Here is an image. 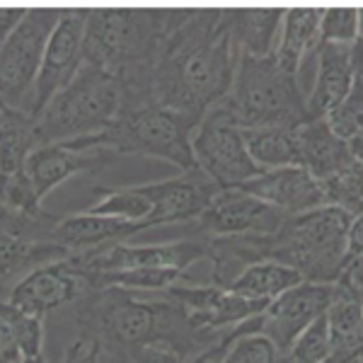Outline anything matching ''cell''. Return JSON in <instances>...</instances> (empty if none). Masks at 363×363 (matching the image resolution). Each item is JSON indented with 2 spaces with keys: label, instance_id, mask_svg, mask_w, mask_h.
I'll list each match as a JSON object with an SVG mask.
<instances>
[{
  "label": "cell",
  "instance_id": "6da1fadb",
  "mask_svg": "<svg viewBox=\"0 0 363 363\" xmlns=\"http://www.w3.org/2000/svg\"><path fill=\"white\" fill-rule=\"evenodd\" d=\"M240 56L230 8H184L157 54L155 99L201 121L228 97Z\"/></svg>",
  "mask_w": 363,
  "mask_h": 363
},
{
  "label": "cell",
  "instance_id": "7a4b0ae2",
  "mask_svg": "<svg viewBox=\"0 0 363 363\" xmlns=\"http://www.w3.org/2000/svg\"><path fill=\"white\" fill-rule=\"evenodd\" d=\"M351 216L325 206L289 216L274 235L211 240V284L228 286L252 264L279 262L310 284H337L347 269Z\"/></svg>",
  "mask_w": 363,
  "mask_h": 363
},
{
  "label": "cell",
  "instance_id": "3957f363",
  "mask_svg": "<svg viewBox=\"0 0 363 363\" xmlns=\"http://www.w3.org/2000/svg\"><path fill=\"white\" fill-rule=\"evenodd\" d=\"M73 320L78 322L80 332L95 337L104 354L114 361L148 344L174 349L184 359H191L223 339L199 332L186 310L167 294L140 298L124 289H99L75 303Z\"/></svg>",
  "mask_w": 363,
  "mask_h": 363
},
{
  "label": "cell",
  "instance_id": "277c9868",
  "mask_svg": "<svg viewBox=\"0 0 363 363\" xmlns=\"http://www.w3.org/2000/svg\"><path fill=\"white\" fill-rule=\"evenodd\" d=\"M184 8H92L87 15L85 63L114 75L153 73L160 46Z\"/></svg>",
  "mask_w": 363,
  "mask_h": 363
},
{
  "label": "cell",
  "instance_id": "5b68a950",
  "mask_svg": "<svg viewBox=\"0 0 363 363\" xmlns=\"http://www.w3.org/2000/svg\"><path fill=\"white\" fill-rule=\"evenodd\" d=\"M199 126V119L189 114L174 112V109L153 102L138 104V107L121 109L119 116L107 131L97 136H85L68 140L73 148H109L116 155H145L165 160L179 167L182 172L196 169L191 136Z\"/></svg>",
  "mask_w": 363,
  "mask_h": 363
},
{
  "label": "cell",
  "instance_id": "8992f818",
  "mask_svg": "<svg viewBox=\"0 0 363 363\" xmlns=\"http://www.w3.org/2000/svg\"><path fill=\"white\" fill-rule=\"evenodd\" d=\"M223 104L245 131L264 126L298 128L310 119L301 83L279 66L274 54L240 56L235 80Z\"/></svg>",
  "mask_w": 363,
  "mask_h": 363
},
{
  "label": "cell",
  "instance_id": "52a82bcc",
  "mask_svg": "<svg viewBox=\"0 0 363 363\" xmlns=\"http://www.w3.org/2000/svg\"><path fill=\"white\" fill-rule=\"evenodd\" d=\"M121 102V80L95 63H83L70 85L63 87L37 116L39 140L49 145L97 136L116 121Z\"/></svg>",
  "mask_w": 363,
  "mask_h": 363
},
{
  "label": "cell",
  "instance_id": "ba28073f",
  "mask_svg": "<svg viewBox=\"0 0 363 363\" xmlns=\"http://www.w3.org/2000/svg\"><path fill=\"white\" fill-rule=\"evenodd\" d=\"M66 8H27L25 20L0 44V102L27 109L34 95L46 46Z\"/></svg>",
  "mask_w": 363,
  "mask_h": 363
},
{
  "label": "cell",
  "instance_id": "9c48e42d",
  "mask_svg": "<svg viewBox=\"0 0 363 363\" xmlns=\"http://www.w3.org/2000/svg\"><path fill=\"white\" fill-rule=\"evenodd\" d=\"M196 167L206 172L220 189L240 186L259 177L264 167L252 160L245 140V128L233 119L223 102L211 107L191 136Z\"/></svg>",
  "mask_w": 363,
  "mask_h": 363
},
{
  "label": "cell",
  "instance_id": "30bf717a",
  "mask_svg": "<svg viewBox=\"0 0 363 363\" xmlns=\"http://www.w3.org/2000/svg\"><path fill=\"white\" fill-rule=\"evenodd\" d=\"M211 240L194 233L191 238H182L174 242L157 245H114L109 250L92 252L83 257H70L90 274L128 272V269H174L186 274L196 262H208Z\"/></svg>",
  "mask_w": 363,
  "mask_h": 363
},
{
  "label": "cell",
  "instance_id": "8fae6325",
  "mask_svg": "<svg viewBox=\"0 0 363 363\" xmlns=\"http://www.w3.org/2000/svg\"><path fill=\"white\" fill-rule=\"evenodd\" d=\"M87 15L90 8H66V15L58 22L56 32L51 34V42L46 46V56L39 70L34 95L27 112L39 116L46 104L54 99L70 80L78 75L85 63V32H87Z\"/></svg>",
  "mask_w": 363,
  "mask_h": 363
},
{
  "label": "cell",
  "instance_id": "7c38bea8",
  "mask_svg": "<svg viewBox=\"0 0 363 363\" xmlns=\"http://www.w3.org/2000/svg\"><path fill=\"white\" fill-rule=\"evenodd\" d=\"M162 294L174 298L186 310L191 325L199 332L213 337H225L235 327L262 315L269 306V303L252 301L216 284H177Z\"/></svg>",
  "mask_w": 363,
  "mask_h": 363
},
{
  "label": "cell",
  "instance_id": "4fadbf2b",
  "mask_svg": "<svg viewBox=\"0 0 363 363\" xmlns=\"http://www.w3.org/2000/svg\"><path fill=\"white\" fill-rule=\"evenodd\" d=\"M289 216L262 201L259 196L228 186L220 189L199 216L196 233L206 238H238V235H274Z\"/></svg>",
  "mask_w": 363,
  "mask_h": 363
},
{
  "label": "cell",
  "instance_id": "5bb4252c",
  "mask_svg": "<svg viewBox=\"0 0 363 363\" xmlns=\"http://www.w3.org/2000/svg\"><path fill=\"white\" fill-rule=\"evenodd\" d=\"M87 294H92L90 274L75 264V259H66L34 269L3 296V303L46 318L58 308L75 306Z\"/></svg>",
  "mask_w": 363,
  "mask_h": 363
},
{
  "label": "cell",
  "instance_id": "9a60e30c",
  "mask_svg": "<svg viewBox=\"0 0 363 363\" xmlns=\"http://www.w3.org/2000/svg\"><path fill=\"white\" fill-rule=\"evenodd\" d=\"M332 298V284H303L289 289L286 294L274 298L262 315L250 320L252 332L272 339L277 347L289 354L294 342L313 325L320 315L327 313Z\"/></svg>",
  "mask_w": 363,
  "mask_h": 363
},
{
  "label": "cell",
  "instance_id": "2e32d148",
  "mask_svg": "<svg viewBox=\"0 0 363 363\" xmlns=\"http://www.w3.org/2000/svg\"><path fill=\"white\" fill-rule=\"evenodd\" d=\"M153 203V213L140 223V233L148 228L196 223L199 216L206 211L220 186L201 169L179 172L177 177L140 184Z\"/></svg>",
  "mask_w": 363,
  "mask_h": 363
},
{
  "label": "cell",
  "instance_id": "e0dca14e",
  "mask_svg": "<svg viewBox=\"0 0 363 363\" xmlns=\"http://www.w3.org/2000/svg\"><path fill=\"white\" fill-rule=\"evenodd\" d=\"M114 150L109 148H73L70 143H49L37 148L27 160V174L32 179L39 199L61 186L63 182L75 174H99L116 160Z\"/></svg>",
  "mask_w": 363,
  "mask_h": 363
},
{
  "label": "cell",
  "instance_id": "ac0fdd59",
  "mask_svg": "<svg viewBox=\"0 0 363 363\" xmlns=\"http://www.w3.org/2000/svg\"><path fill=\"white\" fill-rule=\"evenodd\" d=\"M240 189L259 196L286 216L308 213L327 206V196L318 182L306 167H279L264 169L259 177L240 184Z\"/></svg>",
  "mask_w": 363,
  "mask_h": 363
},
{
  "label": "cell",
  "instance_id": "d6986e66",
  "mask_svg": "<svg viewBox=\"0 0 363 363\" xmlns=\"http://www.w3.org/2000/svg\"><path fill=\"white\" fill-rule=\"evenodd\" d=\"M136 233H140V223H133V220L80 211V213L63 216L58 220L54 238L61 247L70 252V257H83L109 250L114 245H124Z\"/></svg>",
  "mask_w": 363,
  "mask_h": 363
},
{
  "label": "cell",
  "instance_id": "ffe728a7",
  "mask_svg": "<svg viewBox=\"0 0 363 363\" xmlns=\"http://www.w3.org/2000/svg\"><path fill=\"white\" fill-rule=\"evenodd\" d=\"M298 153L301 167H306L318 182H327L356 165L349 143L339 138L325 119H308L298 126Z\"/></svg>",
  "mask_w": 363,
  "mask_h": 363
},
{
  "label": "cell",
  "instance_id": "44dd1931",
  "mask_svg": "<svg viewBox=\"0 0 363 363\" xmlns=\"http://www.w3.org/2000/svg\"><path fill=\"white\" fill-rule=\"evenodd\" d=\"M351 85H354L351 44H320L318 73L308 97L310 119H325L327 112L349 95Z\"/></svg>",
  "mask_w": 363,
  "mask_h": 363
},
{
  "label": "cell",
  "instance_id": "7402d4cb",
  "mask_svg": "<svg viewBox=\"0 0 363 363\" xmlns=\"http://www.w3.org/2000/svg\"><path fill=\"white\" fill-rule=\"evenodd\" d=\"M325 315L332 335V356L327 363H349L363 325V291L347 274L332 284V298Z\"/></svg>",
  "mask_w": 363,
  "mask_h": 363
},
{
  "label": "cell",
  "instance_id": "603a6c76",
  "mask_svg": "<svg viewBox=\"0 0 363 363\" xmlns=\"http://www.w3.org/2000/svg\"><path fill=\"white\" fill-rule=\"evenodd\" d=\"M325 8H286L279 44L274 49L279 66L291 75H301L303 61L310 51L320 49V25Z\"/></svg>",
  "mask_w": 363,
  "mask_h": 363
},
{
  "label": "cell",
  "instance_id": "cb8c5ba5",
  "mask_svg": "<svg viewBox=\"0 0 363 363\" xmlns=\"http://www.w3.org/2000/svg\"><path fill=\"white\" fill-rule=\"evenodd\" d=\"M70 259V252L56 240H25L0 235V281H3V296L20 284L34 269H42L56 262Z\"/></svg>",
  "mask_w": 363,
  "mask_h": 363
},
{
  "label": "cell",
  "instance_id": "d4e9b609",
  "mask_svg": "<svg viewBox=\"0 0 363 363\" xmlns=\"http://www.w3.org/2000/svg\"><path fill=\"white\" fill-rule=\"evenodd\" d=\"M44 356V318L3 303L0 310V363H25Z\"/></svg>",
  "mask_w": 363,
  "mask_h": 363
},
{
  "label": "cell",
  "instance_id": "484cf974",
  "mask_svg": "<svg viewBox=\"0 0 363 363\" xmlns=\"http://www.w3.org/2000/svg\"><path fill=\"white\" fill-rule=\"evenodd\" d=\"M286 8H230L238 46L247 56H272L279 44Z\"/></svg>",
  "mask_w": 363,
  "mask_h": 363
},
{
  "label": "cell",
  "instance_id": "4316f807",
  "mask_svg": "<svg viewBox=\"0 0 363 363\" xmlns=\"http://www.w3.org/2000/svg\"><path fill=\"white\" fill-rule=\"evenodd\" d=\"M0 112V143H3V177H13L22 172L29 160V155L37 148H42L37 131V116H32L27 109H15L3 104Z\"/></svg>",
  "mask_w": 363,
  "mask_h": 363
},
{
  "label": "cell",
  "instance_id": "83f0119b",
  "mask_svg": "<svg viewBox=\"0 0 363 363\" xmlns=\"http://www.w3.org/2000/svg\"><path fill=\"white\" fill-rule=\"evenodd\" d=\"M247 150L252 160L264 169L279 167H301L298 153V128L289 126H264L245 131Z\"/></svg>",
  "mask_w": 363,
  "mask_h": 363
},
{
  "label": "cell",
  "instance_id": "f1b7e54d",
  "mask_svg": "<svg viewBox=\"0 0 363 363\" xmlns=\"http://www.w3.org/2000/svg\"><path fill=\"white\" fill-rule=\"evenodd\" d=\"M298 284H303V277L291 267H284L279 262H259V264L245 269L228 289L245 298H252V301L272 303L274 298H279Z\"/></svg>",
  "mask_w": 363,
  "mask_h": 363
},
{
  "label": "cell",
  "instance_id": "f546056e",
  "mask_svg": "<svg viewBox=\"0 0 363 363\" xmlns=\"http://www.w3.org/2000/svg\"><path fill=\"white\" fill-rule=\"evenodd\" d=\"M99 199L85 211L97 216H112V218L133 220V223H143L150 213H153V203L143 186H119V189H107V186H97Z\"/></svg>",
  "mask_w": 363,
  "mask_h": 363
},
{
  "label": "cell",
  "instance_id": "4dcf8cb0",
  "mask_svg": "<svg viewBox=\"0 0 363 363\" xmlns=\"http://www.w3.org/2000/svg\"><path fill=\"white\" fill-rule=\"evenodd\" d=\"M322 189L327 196V206L342 208L344 213L351 216V220L363 213V167L359 162L337 177L322 182Z\"/></svg>",
  "mask_w": 363,
  "mask_h": 363
},
{
  "label": "cell",
  "instance_id": "1f68e13d",
  "mask_svg": "<svg viewBox=\"0 0 363 363\" xmlns=\"http://www.w3.org/2000/svg\"><path fill=\"white\" fill-rule=\"evenodd\" d=\"M332 356V335L327 315H320L294 342L286 354V363H327Z\"/></svg>",
  "mask_w": 363,
  "mask_h": 363
},
{
  "label": "cell",
  "instance_id": "d6a6232c",
  "mask_svg": "<svg viewBox=\"0 0 363 363\" xmlns=\"http://www.w3.org/2000/svg\"><path fill=\"white\" fill-rule=\"evenodd\" d=\"M325 121H327V126H330L342 140H347V143L354 136H359L363 131V83L361 80H354L349 95L344 97L337 107H332L330 112H327Z\"/></svg>",
  "mask_w": 363,
  "mask_h": 363
},
{
  "label": "cell",
  "instance_id": "836d02e7",
  "mask_svg": "<svg viewBox=\"0 0 363 363\" xmlns=\"http://www.w3.org/2000/svg\"><path fill=\"white\" fill-rule=\"evenodd\" d=\"M225 363H286V354L264 335H242L233 342Z\"/></svg>",
  "mask_w": 363,
  "mask_h": 363
},
{
  "label": "cell",
  "instance_id": "e575fe53",
  "mask_svg": "<svg viewBox=\"0 0 363 363\" xmlns=\"http://www.w3.org/2000/svg\"><path fill=\"white\" fill-rule=\"evenodd\" d=\"M359 39V8H325L320 25L322 44H354Z\"/></svg>",
  "mask_w": 363,
  "mask_h": 363
},
{
  "label": "cell",
  "instance_id": "d590c367",
  "mask_svg": "<svg viewBox=\"0 0 363 363\" xmlns=\"http://www.w3.org/2000/svg\"><path fill=\"white\" fill-rule=\"evenodd\" d=\"M0 208L20 211V213H39V211H44L42 199H39L37 189H34L27 169L13 174V177H3Z\"/></svg>",
  "mask_w": 363,
  "mask_h": 363
},
{
  "label": "cell",
  "instance_id": "8d00e7d4",
  "mask_svg": "<svg viewBox=\"0 0 363 363\" xmlns=\"http://www.w3.org/2000/svg\"><path fill=\"white\" fill-rule=\"evenodd\" d=\"M242 335H252L250 322H245V325L235 327L233 332H228V335H225L223 339H220V342H216V344H211V347L201 349L199 354L191 356L189 363H225L228 351H230L233 342H235L238 337H242Z\"/></svg>",
  "mask_w": 363,
  "mask_h": 363
},
{
  "label": "cell",
  "instance_id": "74e56055",
  "mask_svg": "<svg viewBox=\"0 0 363 363\" xmlns=\"http://www.w3.org/2000/svg\"><path fill=\"white\" fill-rule=\"evenodd\" d=\"M102 356H104L102 344L95 337L80 332L78 339L66 349L61 363H102Z\"/></svg>",
  "mask_w": 363,
  "mask_h": 363
},
{
  "label": "cell",
  "instance_id": "f35d334b",
  "mask_svg": "<svg viewBox=\"0 0 363 363\" xmlns=\"http://www.w3.org/2000/svg\"><path fill=\"white\" fill-rule=\"evenodd\" d=\"M116 363H184V356L174 349L148 344V347L131 349L124 359H119Z\"/></svg>",
  "mask_w": 363,
  "mask_h": 363
},
{
  "label": "cell",
  "instance_id": "ab89813d",
  "mask_svg": "<svg viewBox=\"0 0 363 363\" xmlns=\"http://www.w3.org/2000/svg\"><path fill=\"white\" fill-rule=\"evenodd\" d=\"M27 8H13V5H0V39H8L17 25L25 20Z\"/></svg>",
  "mask_w": 363,
  "mask_h": 363
},
{
  "label": "cell",
  "instance_id": "60d3db41",
  "mask_svg": "<svg viewBox=\"0 0 363 363\" xmlns=\"http://www.w3.org/2000/svg\"><path fill=\"white\" fill-rule=\"evenodd\" d=\"M351 68H354V80L363 83V39L359 37L351 44Z\"/></svg>",
  "mask_w": 363,
  "mask_h": 363
},
{
  "label": "cell",
  "instance_id": "b9f144b4",
  "mask_svg": "<svg viewBox=\"0 0 363 363\" xmlns=\"http://www.w3.org/2000/svg\"><path fill=\"white\" fill-rule=\"evenodd\" d=\"M349 150H351V155H354V160L363 167V131L349 140Z\"/></svg>",
  "mask_w": 363,
  "mask_h": 363
},
{
  "label": "cell",
  "instance_id": "7bdbcfd3",
  "mask_svg": "<svg viewBox=\"0 0 363 363\" xmlns=\"http://www.w3.org/2000/svg\"><path fill=\"white\" fill-rule=\"evenodd\" d=\"M361 359H363V325H361V332H359V342H356V347H354V356H351L349 363L361 361Z\"/></svg>",
  "mask_w": 363,
  "mask_h": 363
},
{
  "label": "cell",
  "instance_id": "ee69618b",
  "mask_svg": "<svg viewBox=\"0 0 363 363\" xmlns=\"http://www.w3.org/2000/svg\"><path fill=\"white\" fill-rule=\"evenodd\" d=\"M359 37L363 39V8H359Z\"/></svg>",
  "mask_w": 363,
  "mask_h": 363
},
{
  "label": "cell",
  "instance_id": "f6af8a7d",
  "mask_svg": "<svg viewBox=\"0 0 363 363\" xmlns=\"http://www.w3.org/2000/svg\"><path fill=\"white\" fill-rule=\"evenodd\" d=\"M25 363H49V361H46L44 356H42V359H32V361H25Z\"/></svg>",
  "mask_w": 363,
  "mask_h": 363
},
{
  "label": "cell",
  "instance_id": "bcb514c9",
  "mask_svg": "<svg viewBox=\"0 0 363 363\" xmlns=\"http://www.w3.org/2000/svg\"><path fill=\"white\" fill-rule=\"evenodd\" d=\"M356 281V286H359V289L363 291V277H359V279H354Z\"/></svg>",
  "mask_w": 363,
  "mask_h": 363
}]
</instances>
